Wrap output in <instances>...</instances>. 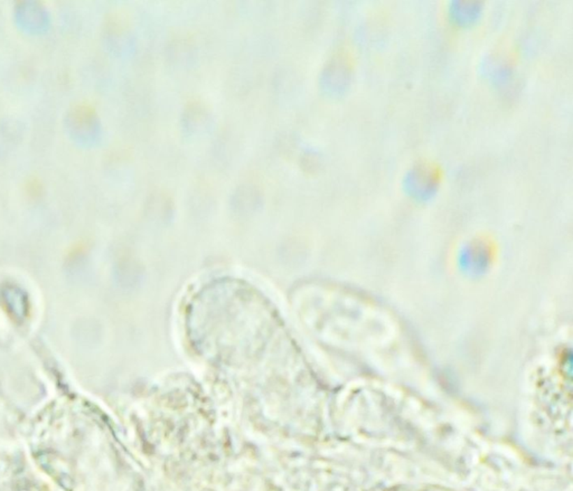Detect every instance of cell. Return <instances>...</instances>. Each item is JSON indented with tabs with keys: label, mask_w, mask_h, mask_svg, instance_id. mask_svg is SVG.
Masks as SVG:
<instances>
[{
	"label": "cell",
	"mask_w": 573,
	"mask_h": 491,
	"mask_svg": "<svg viewBox=\"0 0 573 491\" xmlns=\"http://www.w3.org/2000/svg\"><path fill=\"white\" fill-rule=\"evenodd\" d=\"M483 14V3L479 1H451L448 15L454 25L467 29L475 25Z\"/></svg>",
	"instance_id": "cell-1"
},
{
	"label": "cell",
	"mask_w": 573,
	"mask_h": 491,
	"mask_svg": "<svg viewBox=\"0 0 573 491\" xmlns=\"http://www.w3.org/2000/svg\"><path fill=\"white\" fill-rule=\"evenodd\" d=\"M347 81H349V74L343 65H332L326 72V83L328 87H333L332 90H343L347 85Z\"/></svg>",
	"instance_id": "cell-2"
}]
</instances>
